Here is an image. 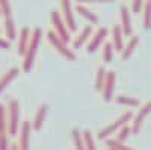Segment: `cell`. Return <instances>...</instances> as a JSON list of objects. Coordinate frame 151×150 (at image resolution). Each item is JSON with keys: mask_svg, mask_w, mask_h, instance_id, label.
<instances>
[{"mask_svg": "<svg viewBox=\"0 0 151 150\" xmlns=\"http://www.w3.org/2000/svg\"><path fill=\"white\" fill-rule=\"evenodd\" d=\"M41 38H42V29L40 26L33 28L30 43H29L27 50H26V55L23 56V70L24 71H30V68L33 65V61H35V56H36V52H38V49H40Z\"/></svg>", "mask_w": 151, "mask_h": 150, "instance_id": "obj_1", "label": "cell"}, {"mask_svg": "<svg viewBox=\"0 0 151 150\" xmlns=\"http://www.w3.org/2000/svg\"><path fill=\"white\" fill-rule=\"evenodd\" d=\"M8 130L9 135L15 136L20 133V128H21V123L20 121V103L17 99H9L8 100Z\"/></svg>", "mask_w": 151, "mask_h": 150, "instance_id": "obj_2", "label": "cell"}, {"mask_svg": "<svg viewBox=\"0 0 151 150\" xmlns=\"http://www.w3.org/2000/svg\"><path fill=\"white\" fill-rule=\"evenodd\" d=\"M133 117H134V115H133V112H132V111L124 112V114H122V115H119L115 121H112L110 124H107V126H104V128L100 129V130H98V133H97V138H98V140H107V136H109L110 133L118 132L121 128L127 126V123H129Z\"/></svg>", "mask_w": 151, "mask_h": 150, "instance_id": "obj_3", "label": "cell"}, {"mask_svg": "<svg viewBox=\"0 0 151 150\" xmlns=\"http://www.w3.org/2000/svg\"><path fill=\"white\" fill-rule=\"evenodd\" d=\"M47 40H48V43L52 44L60 55H64V58H67V59H76L74 50L68 46V43H65L64 40H62L56 32H52V30L47 32Z\"/></svg>", "mask_w": 151, "mask_h": 150, "instance_id": "obj_4", "label": "cell"}, {"mask_svg": "<svg viewBox=\"0 0 151 150\" xmlns=\"http://www.w3.org/2000/svg\"><path fill=\"white\" fill-rule=\"evenodd\" d=\"M50 20H52V24H53L56 33H58L65 43H70V40H71L70 29L67 28V23H65L64 17H62V14H60L58 9H53V11H52V14H50Z\"/></svg>", "mask_w": 151, "mask_h": 150, "instance_id": "obj_5", "label": "cell"}, {"mask_svg": "<svg viewBox=\"0 0 151 150\" xmlns=\"http://www.w3.org/2000/svg\"><path fill=\"white\" fill-rule=\"evenodd\" d=\"M32 121L24 120L21 123L20 133H18V150H29L30 144V130H32Z\"/></svg>", "mask_w": 151, "mask_h": 150, "instance_id": "obj_6", "label": "cell"}, {"mask_svg": "<svg viewBox=\"0 0 151 150\" xmlns=\"http://www.w3.org/2000/svg\"><path fill=\"white\" fill-rule=\"evenodd\" d=\"M107 35H109V29L104 28V26H101V28H100V29L92 35L91 41L88 43V46H86V52H88V53H94L95 50L104 43V40H106V36H107Z\"/></svg>", "mask_w": 151, "mask_h": 150, "instance_id": "obj_7", "label": "cell"}, {"mask_svg": "<svg viewBox=\"0 0 151 150\" xmlns=\"http://www.w3.org/2000/svg\"><path fill=\"white\" fill-rule=\"evenodd\" d=\"M60 8H62V12H64V20L67 23V28L71 30H76L77 29V24H76V18H74V9H73V5L68 0H62L60 2Z\"/></svg>", "mask_w": 151, "mask_h": 150, "instance_id": "obj_8", "label": "cell"}, {"mask_svg": "<svg viewBox=\"0 0 151 150\" xmlns=\"http://www.w3.org/2000/svg\"><path fill=\"white\" fill-rule=\"evenodd\" d=\"M115 82H116V73L110 70L107 71V76H106V82H104V86H103V99L106 102L112 100L113 97V93H115Z\"/></svg>", "mask_w": 151, "mask_h": 150, "instance_id": "obj_9", "label": "cell"}, {"mask_svg": "<svg viewBox=\"0 0 151 150\" xmlns=\"http://www.w3.org/2000/svg\"><path fill=\"white\" fill-rule=\"evenodd\" d=\"M30 36H32V29L29 26H24L20 29L18 32V53L21 56L26 55V50H27V46L30 43Z\"/></svg>", "mask_w": 151, "mask_h": 150, "instance_id": "obj_10", "label": "cell"}, {"mask_svg": "<svg viewBox=\"0 0 151 150\" xmlns=\"http://www.w3.org/2000/svg\"><path fill=\"white\" fill-rule=\"evenodd\" d=\"M119 14H121V28L124 35H132L133 28H132V18H130V11L127 8V5L121 3L119 6Z\"/></svg>", "mask_w": 151, "mask_h": 150, "instance_id": "obj_11", "label": "cell"}, {"mask_svg": "<svg viewBox=\"0 0 151 150\" xmlns=\"http://www.w3.org/2000/svg\"><path fill=\"white\" fill-rule=\"evenodd\" d=\"M112 44H113V49L116 52H121L124 50V32H122V28L121 24H115L112 28Z\"/></svg>", "mask_w": 151, "mask_h": 150, "instance_id": "obj_12", "label": "cell"}, {"mask_svg": "<svg viewBox=\"0 0 151 150\" xmlns=\"http://www.w3.org/2000/svg\"><path fill=\"white\" fill-rule=\"evenodd\" d=\"M47 111H48V105L47 103H41L40 106H38V109L35 112V117H33V121H32V128L35 130H40L42 128L45 115H47Z\"/></svg>", "mask_w": 151, "mask_h": 150, "instance_id": "obj_13", "label": "cell"}, {"mask_svg": "<svg viewBox=\"0 0 151 150\" xmlns=\"http://www.w3.org/2000/svg\"><path fill=\"white\" fill-rule=\"evenodd\" d=\"M18 73H20V70H18L17 67H11V68H8V70L2 74V76H0V94H2L6 86L18 76Z\"/></svg>", "mask_w": 151, "mask_h": 150, "instance_id": "obj_14", "label": "cell"}, {"mask_svg": "<svg viewBox=\"0 0 151 150\" xmlns=\"http://www.w3.org/2000/svg\"><path fill=\"white\" fill-rule=\"evenodd\" d=\"M91 33H92V26H91V24H86V26L79 32V35L76 36V40L73 41V50L82 47V46L88 41V38L91 36Z\"/></svg>", "mask_w": 151, "mask_h": 150, "instance_id": "obj_15", "label": "cell"}, {"mask_svg": "<svg viewBox=\"0 0 151 150\" xmlns=\"http://www.w3.org/2000/svg\"><path fill=\"white\" fill-rule=\"evenodd\" d=\"M3 28H5V35L9 41L15 40L17 36V26H15V20L12 15H6L5 17V23H3Z\"/></svg>", "mask_w": 151, "mask_h": 150, "instance_id": "obj_16", "label": "cell"}, {"mask_svg": "<svg viewBox=\"0 0 151 150\" xmlns=\"http://www.w3.org/2000/svg\"><path fill=\"white\" fill-rule=\"evenodd\" d=\"M76 11H77L82 17L88 18V21H91V23H98V15L95 14V12H92L88 6H85V5H82V3H77V5H76Z\"/></svg>", "mask_w": 151, "mask_h": 150, "instance_id": "obj_17", "label": "cell"}, {"mask_svg": "<svg viewBox=\"0 0 151 150\" xmlns=\"http://www.w3.org/2000/svg\"><path fill=\"white\" fill-rule=\"evenodd\" d=\"M71 138H73V144H74V149H76V150H86L82 130H79L77 128H74V129L71 130Z\"/></svg>", "mask_w": 151, "mask_h": 150, "instance_id": "obj_18", "label": "cell"}, {"mask_svg": "<svg viewBox=\"0 0 151 150\" xmlns=\"http://www.w3.org/2000/svg\"><path fill=\"white\" fill-rule=\"evenodd\" d=\"M137 43H139V36H137V35H133L132 38L129 40V43L125 44V47H124V50H122V53H121L122 59H129V58L132 56V53L134 52V49H136Z\"/></svg>", "mask_w": 151, "mask_h": 150, "instance_id": "obj_19", "label": "cell"}, {"mask_svg": "<svg viewBox=\"0 0 151 150\" xmlns=\"http://www.w3.org/2000/svg\"><path fill=\"white\" fill-rule=\"evenodd\" d=\"M106 76H107V70L104 68V65H100L97 68V74H95V90L97 91H103Z\"/></svg>", "mask_w": 151, "mask_h": 150, "instance_id": "obj_20", "label": "cell"}, {"mask_svg": "<svg viewBox=\"0 0 151 150\" xmlns=\"http://www.w3.org/2000/svg\"><path fill=\"white\" fill-rule=\"evenodd\" d=\"M9 133L8 130V109L6 105L0 103V133Z\"/></svg>", "mask_w": 151, "mask_h": 150, "instance_id": "obj_21", "label": "cell"}, {"mask_svg": "<svg viewBox=\"0 0 151 150\" xmlns=\"http://www.w3.org/2000/svg\"><path fill=\"white\" fill-rule=\"evenodd\" d=\"M116 103L119 105H125V106H139V100L136 97H132V96H124V94H119L115 97Z\"/></svg>", "mask_w": 151, "mask_h": 150, "instance_id": "obj_22", "label": "cell"}, {"mask_svg": "<svg viewBox=\"0 0 151 150\" xmlns=\"http://www.w3.org/2000/svg\"><path fill=\"white\" fill-rule=\"evenodd\" d=\"M82 133H83V141H85L86 150H97V146H95V141H94L92 132H91L89 129H85V130H82Z\"/></svg>", "mask_w": 151, "mask_h": 150, "instance_id": "obj_23", "label": "cell"}, {"mask_svg": "<svg viewBox=\"0 0 151 150\" xmlns=\"http://www.w3.org/2000/svg\"><path fill=\"white\" fill-rule=\"evenodd\" d=\"M106 146L109 149H115V150H134L130 146H125L122 141H118L116 138H107L106 140Z\"/></svg>", "mask_w": 151, "mask_h": 150, "instance_id": "obj_24", "label": "cell"}, {"mask_svg": "<svg viewBox=\"0 0 151 150\" xmlns=\"http://www.w3.org/2000/svg\"><path fill=\"white\" fill-rule=\"evenodd\" d=\"M113 44L112 43H104L103 46V61L106 62V64H109V62H112V58H113Z\"/></svg>", "mask_w": 151, "mask_h": 150, "instance_id": "obj_25", "label": "cell"}, {"mask_svg": "<svg viewBox=\"0 0 151 150\" xmlns=\"http://www.w3.org/2000/svg\"><path fill=\"white\" fill-rule=\"evenodd\" d=\"M144 28L151 29V2H145L144 6Z\"/></svg>", "mask_w": 151, "mask_h": 150, "instance_id": "obj_26", "label": "cell"}, {"mask_svg": "<svg viewBox=\"0 0 151 150\" xmlns=\"http://www.w3.org/2000/svg\"><path fill=\"white\" fill-rule=\"evenodd\" d=\"M130 133H132V126H129V124H127V126H124V128H121V129L118 130L116 140L124 143V141H125V140H127L129 136H130Z\"/></svg>", "mask_w": 151, "mask_h": 150, "instance_id": "obj_27", "label": "cell"}, {"mask_svg": "<svg viewBox=\"0 0 151 150\" xmlns=\"http://www.w3.org/2000/svg\"><path fill=\"white\" fill-rule=\"evenodd\" d=\"M0 11H2L3 17L6 15H12V6L8 0H0Z\"/></svg>", "mask_w": 151, "mask_h": 150, "instance_id": "obj_28", "label": "cell"}, {"mask_svg": "<svg viewBox=\"0 0 151 150\" xmlns=\"http://www.w3.org/2000/svg\"><path fill=\"white\" fill-rule=\"evenodd\" d=\"M11 143H9V133H0V150H9Z\"/></svg>", "mask_w": 151, "mask_h": 150, "instance_id": "obj_29", "label": "cell"}, {"mask_svg": "<svg viewBox=\"0 0 151 150\" xmlns=\"http://www.w3.org/2000/svg\"><path fill=\"white\" fill-rule=\"evenodd\" d=\"M150 112H151V100H148V102H147L145 105H142V106H141L139 112H137L136 115H137V117H141V118L144 120V118L150 114Z\"/></svg>", "mask_w": 151, "mask_h": 150, "instance_id": "obj_30", "label": "cell"}, {"mask_svg": "<svg viewBox=\"0 0 151 150\" xmlns=\"http://www.w3.org/2000/svg\"><path fill=\"white\" fill-rule=\"evenodd\" d=\"M145 6V2H142V0H134V2L132 3V11L134 12V14H139V12L144 9Z\"/></svg>", "mask_w": 151, "mask_h": 150, "instance_id": "obj_31", "label": "cell"}, {"mask_svg": "<svg viewBox=\"0 0 151 150\" xmlns=\"http://www.w3.org/2000/svg\"><path fill=\"white\" fill-rule=\"evenodd\" d=\"M0 49H11V41L5 36H0Z\"/></svg>", "mask_w": 151, "mask_h": 150, "instance_id": "obj_32", "label": "cell"}, {"mask_svg": "<svg viewBox=\"0 0 151 150\" xmlns=\"http://www.w3.org/2000/svg\"><path fill=\"white\" fill-rule=\"evenodd\" d=\"M9 150H18V143H11V149Z\"/></svg>", "mask_w": 151, "mask_h": 150, "instance_id": "obj_33", "label": "cell"}, {"mask_svg": "<svg viewBox=\"0 0 151 150\" xmlns=\"http://www.w3.org/2000/svg\"><path fill=\"white\" fill-rule=\"evenodd\" d=\"M107 150H115V149H109V147H107Z\"/></svg>", "mask_w": 151, "mask_h": 150, "instance_id": "obj_34", "label": "cell"}, {"mask_svg": "<svg viewBox=\"0 0 151 150\" xmlns=\"http://www.w3.org/2000/svg\"><path fill=\"white\" fill-rule=\"evenodd\" d=\"M0 15H2V11H0Z\"/></svg>", "mask_w": 151, "mask_h": 150, "instance_id": "obj_35", "label": "cell"}, {"mask_svg": "<svg viewBox=\"0 0 151 150\" xmlns=\"http://www.w3.org/2000/svg\"><path fill=\"white\" fill-rule=\"evenodd\" d=\"M0 30H2V28H0Z\"/></svg>", "mask_w": 151, "mask_h": 150, "instance_id": "obj_36", "label": "cell"}]
</instances>
